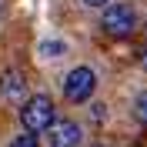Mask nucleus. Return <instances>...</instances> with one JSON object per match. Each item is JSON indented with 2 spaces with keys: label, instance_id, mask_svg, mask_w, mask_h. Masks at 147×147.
Masks as SVG:
<instances>
[{
  "label": "nucleus",
  "instance_id": "f257e3e1",
  "mask_svg": "<svg viewBox=\"0 0 147 147\" xmlns=\"http://www.w3.org/2000/svg\"><path fill=\"white\" fill-rule=\"evenodd\" d=\"M100 27L107 37H114V40H124V37H130L134 30L140 27V17H137V7L134 3H127V0H117V3H107L100 13Z\"/></svg>",
  "mask_w": 147,
  "mask_h": 147
},
{
  "label": "nucleus",
  "instance_id": "f03ea898",
  "mask_svg": "<svg viewBox=\"0 0 147 147\" xmlns=\"http://www.w3.org/2000/svg\"><path fill=\"white\" fill-rule=\"evenodd\" d=\"M54 120H57V107L47 94H34L20 107V124H24L27 134H47Z\"/></svg>",
  "mask_w": 147,
  "mask_h": 147
},
{
  "label": "nucleus",
  "instance_id": "7ed1b4c3",
  "mask_svg": "<svg viewBox=\"0 0 147 147\" xmlns=\"http://www.w3.org/2000/svg\"><path fill=\"white\" fill-rule=\"evenodd\" d=\"M60 90H64V100L70 104H87L97 90V70L94 67H74L60 80Z\"/></svg>",
  "mask_w": 147,
  "mask_h": 147
},
{
  "label": "nucleus",
  "instance_id": "20e7f679",
  "mask_svg": "<svg viewBox=\"0 0 147 147\" xmlns=\"http://www.w3.org/2000/svg\"><path fill=\"white\" fill-rule=\"evenodd\" d=\"M50 147H80L84 144V127L77 120H54L47 130Z\"/></svg>",
  "mask_w": 147,
  "mask_h": 147
},
{
  "label": "nucleus",
  "instance_id": "39448f33",
  "mask_svg": "<svg viewBox=\"0 0 147 147\" xmlns=\"http://www.w3.org/2000/svg\"><path fill=\"white\" fill-rule=\"evenodd\" d=\"M0 97L10 104H24L27 100V77L20 70H7L0 77Z\"/></svg>",
  "mask_w": 147,
  "mask_h": 147
},
{
  "label": "nucleus",
  "instance_id": "423d86ee",
  "mask_svg": "<svg viewBox=\"0 0 147 147\" xmlns=\"http://www.w3.org/2000/svg\"><path fill=\"white\" fill-rule=\"evenodd\" d=\"M134 120H137L140 127H147V90H140L137 97H134Z\"/></svg>",
  "mask_w": 147,
  "mask_h": 147
},
{
  "label": "nucleus",
  "instance_id": "0eeeda50",
  "mask_svg": "<svg viewBox=\"0 0 147 147\" xmlns=\"http://www.w3.org/2000/svg\"><path fill=\"white\" fill-rule=\"evenodd\" d=\"M40 54L44 57H64L67 54V44L64 40H47V44H40Z\"/></svg>",
  "mask_w": 147,
  "mask_h": 147
},
{
  "label": "nucleus",
  "instance_id": "6e6552de",
  "mask_svg": "<svg viewBox=\"0 0 147 147\" xmlns=\"http://www.w3.org/2000/svg\"><path fill=\"white\" fill-rule=\"evenodd\" d=\"M7 147H40V140H37L34 134H17V137L10 140Z\"/></svg>",
  "mask_w": 147,
  "mask_h": 147
},
{
  "label": "nucleus",
  "instance_id": "1a4fd4ad",
  "mask_svg": "<svg viewBox=\"0 0 147 147\" xmlns=\"http://www.w3.org/2000/svg\"><path fill=\"white\" fill-rule=\"evenodd\" d=\"M80 3H84V7H90V10H104L110 0H80Z\"/></svg>",
  "mask_w": 147,
  "mask_h": 147
},
{
  "label": "nucleus",
  "instance_id": "9d476101",
  "mask_svg": "<svg viewBox=\"0 0 147 147\" xmlns=\"http://www.w3.org/2000/svg\"><path fill=\"white\" fill-rule=\"evenodd\" d=\"M127 147H140V144H127Z\"/></svg>",
  "mask_w": 147,
  "mask_h": 147
}]
</instances>
